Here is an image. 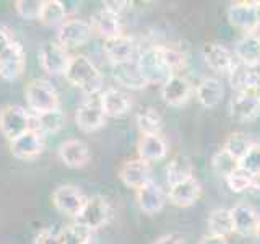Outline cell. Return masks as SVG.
<instances>
[{
  "mask_svg": "<svg viewBox=\"0 0 260 244\" xmlns=\"http://www.w3.org/2000/svg\"><path fill=\"white\" fill-rule=\"evenodd\" d=\"M63 77L70 85L78 88L86 96L101 95L104 89V77L101 70L86 55H72L69 69Z\"/></svg>",
  "mask_w": 260,
  "mask_h": 244,
  "instance_id": "obj_1",
  "label": "cell"
},
{
  "mask_svg": "<svg viewBox=\"0 0 260 244\" xmlns=\"http://www.w3.org/2000/svg\"><path fill=\"white\" fill-rule=\"evenodd\" d=\"M26 106L31 114L43 116V114L60 109V98L57 88L46 78L31 80L24 89Z\"/></svg>",
  "mask_w": 260,
  "mask_h": 244,
  "instance_id": "obj_2",
  "label": "cell"
},
{
  "mask_svg": "<svg viewBox=\"0 0 260 244\" xmlns=\"http://www.w3.org/2000/svg\"><path fill=\"white\" fill-rule=\"evenodd\" d=\"M31 129V112L20 104H7L0 109V132L13 142Z\"/></svg>",
  "mask_w": 260,
  "mask_h": 244,
  "instance_id": "obj_3",
  "label": "cell"
},
{
  "mask_svg": "<svg viewBox=\"0 0 260 244\" xmlns=\"http://www.w3.org/2000/svg\"><path fill=\"white\" fill-rule=\"evenodd\" d=\"M111 218V205L101 195H93L86 197V202L80 214L75 217L73 222L85 226L89 231H98L108 225Z\"/></svg>",
  "mask_w": 260,
  "mask_h": 244,
  "instance_id": "obj_4",
  "label": "cell"
},
{
  "mask_svg": "<svg viewBox=\"0 0 260 244\" xmlns=\"http://www.w3.org/2000/svg\"><path fill=\"white\" fill-rule=\"evenodd\" d=\"M137 64H138V67H140L142 75L148 85H154V83L162 85L171 75H173V73L169 72V69L166 67L165 60H162L161 46H151L148 49H145V51L138 55Z\"/></svg>",
  "mask_w": 260,
  "mask_h": 244,
  "instance_id": "obj_5",
  "label": "cell"
},
{
  "mask_svg": "<svg viewBox=\"0 0 260 244\" xmlns=\"http://www.w3.org/2000/svg\"><path fill=\"white\" fill-rule=\"evenodd\" d=\"M75 124L85 134H93L106 124V114L101 108L100 95L86 96L75 112Z\"/></svg>",
  "mask_w": 260,
  "mask_h": 244,
  "instance_id": "obj_6",
  "label": "cell"
},
{
  "mask_svg": "<svg viewBox=\"0 0 260 244\" xmlns=\"http://www.w3.org/2000/svg\"><path fill=\"white\" fill-rule=\"evenodd\" d=\"M91 24L86 20L80 18H70L65 23H62L57 28V43H59L63 49H77L85 46L89 38H91Z\"/></svg>",
  "mask_w": 260,
  "mask_h": 244,
  "instance_id": "obj_7",
  "label": "cell"
},
{
  "mask_svg": "<svg viewBox=\"0 0 260 244\" xmlns=\"http://www.w3.org/2000/svg\"><path fill=\"white\" fill-rule=\"evenodd\" d=\"M85 202L86 195L81 192L78 186L73 184H62L52 192V203L57 211H60L62 215L73 220L83 208Z\"/></svg>",
  "mask_w": 260,
  "mask_h": 244,
  "instance_id": "obj_8",
  "label": "cell"
},
{
  "mask_svg": "<svg viewBox=\"0 0 260 244\" xmlns=\"http://www.w3.org/2000/svg\"><path fill=\"white\" fill-rule=\"evenodd\" d=\"M72 59V54L63 49L57 41L46 43L39 51V65L47 75H65L69 69V64Z\"/></svg>",
  "mask_w": 260,
  "mask_h": 244,
  "instance_id": "obj_9",
  "label": "cell"
},
{
  "mask_svg": "<svg viewBox=\"0 0 260 244\" xmlns=\"http://www.w3.org/2000/svg\"><path fill=\"white\" fill-rule=\"evenodd\" d=\"M44 146L46 134L36 129H29L28 132L10 142V151L18 160H35L44 151Z\"/></svg>",
  "mask_w": 260,
  "mask_h": 244,
  "instance_id": "obj_10",
  "label": "cell"
},
{
  "mask_svg": "<svg viewBox=\"0 0 260 244\" xmlns=\"http://www.w3.org/2000/svg\"><path fill=\"white\" fill-rule=\"evenodd\" d=\"M119 179L128 189H140L142 186L148 184L151 179V165L142 158L127 160L119 168Z\"/></svg>",
  "mask_w": 260,
  "mask_h": 244,
  "instance_id": "obj_11",
  "label": "cell"
},
{
  "mask_svg": "<svg viewBox=\"0 0 260 244\" xmlns=\"http://www.w3.org/2000/svg\"><path fill=\"white\" fill-rule=\"evenodd\" d=\"M57 155L59 160L67 168L78 169L86 166L89 160H91V150L86 142L80 140V138H67L59 146H57Z\"/></svg>",
  "mask_w": 260,
  "mask_h": 244,
  "instance_id": "obj_12",
  "label": "cell"
},
{
  "mask_svg": "<svg viewBox=\"0 0 260 244\" xmlns=\"http://www.w3.org/2000/svg\"><path fill=\"white\" fill-rule=\"evenodd\" d=\"M24 67H26L24 49L18 41H15L4 54H0V78L7 81L18 80L23 75Z\"/></svg>",
  "mask_w": 260,
  "mask_h": 244,
  "instance_id": "obj_13",
  "label": "cell"
},
{
  "mask_svg": "<svg viewBox=\"0 0 260 244\" xmlns=\"http://www.w3.org/2000/svg\"><path fill=\"white\" fill-rule=\"evenodd\" d=\"M202 55L203 60H205V64L211 70L216 73H224V75H230L234 65L238 64L234 52H231L228 47L218 43H208L203 46Z\"/></svg>",
  "mask_w": 260,
  "mask_h": 244,
  "instance_id": "obj_14",
  "label": "cell"
},
{
  "mask_svg": "<svg viewBox=\"0 0 260 244\" xmlns=\"http://www.w3.org/2000/svg\"><path fill=\"white\" fill-rule=\"evenodd\" d=\"M230 116L234 120L249 122L260 116V95L258 93H236L230 101Z\"/></svg>",
  "mask_w": 260,
  "mask_h": 244,
  "instance_id": "obj_15",
  "label": "cell"
},
{
  "mask_svg": "<svg viewBox=\"0 0 260 244\" xmlns=\"http://www.w3.org/2000/svg\"><path fill=\"white\" fill-rule=\"evenodd\" d=\"M103 51H104V55L108 57V60L112 64V67H116V65L135 60L137 43L130 36L122 35L119 38L104 41Z\"/></svg>",
  "mask_w": 260,
  "mask_h": 244,
  "instance_id": "obj_16",
  "label": "cell"
},
{
  "mask_svg": "<svg viewBox=\"0 0 260 244\" xmlns=\"http://www.w3.org/2000/svg\"><path fill=\"white\" fill-rule=\"evenodd\" d=\"M192 95V85L185 77L174 73L171 75L165 83L161 85V98L165 100L166 104L173 106V108H179L184 106L190 100Z\"/></svg>",
  "mask_w": 260,
  "mask_h": 244,
  "instance_id": "obj_17",
  "label": "cell"
},
{
  "mask_svg": "<svg viewBox=\"0 0 260 244\" xmlns=\"http://www.w3.org/2000/svg\"><path fill=\"white\" fill-rule=\"evenodd\" d=\"M91 29L96 35H100L104 41L108 39H114L124 35V24H122V16L112 13L106 8H101L98 10L93 16H91Z\"/></svg>",
  "mask_w": 260,
  "mask_h": 244,
  "instance_id": "obj_18",
  "label": "cell"
},
{
  "mask_svg": "<svg viewBox=\"0 0 260 244\" xmlns=\"http://www.w3.org/2000/svg\"><path fill=\"white\" fill-rule=\"evenodd\" d=\"M231 210L233 217V225H234V233L241 236H255L257 228L260 225V214L249 205V203H238Z\"/></svg>",
  "mask_w": 260,
  "mask_h": 244,
  "instance_id": "obj_19",
  "label": "cell"
},
{
  "mask_svg": "<svg viewBox=\"0 0 260 244\" xmlns=\"http://www.w3.org/2000/svg\"><path fill=\"white\" fill-rule=\"evenodd\" d=\"M230 83L236 93L252 92L260 95V70L258 67H247L238 62L230 73Z\"/></svg>",
  "mask_w": 260,
  "mask_h": 244,
  "instance_id": "obj_20",
  "label": "cell"
},
{
  "mask_svg": "<svg viewBox=\"0 0 260 244\" xmlns=\"http://www.w3.org/2000/svg\"><path fill=\"white\" fill-rule=\"evenodd\" d=\"M166 199L168 195L154 181H150L148 184L142 186L140 189H137V203L146 215H154L161 211L165 208Z\"/></svg>",
  "mask_w": 260,
  "mask_h": 244,
  "instance_id": "obj_21",
  "label": "cell"
},
{
  "mask_svg": "<svg viewBox=\"0 0 260 244\" xmlns=\"http://www.w3.org/2000/svg\"><path fill=\"white\" fill-rule=\"evenodd\" d=\"M101 108L106 117H122L132 109V100L130 96L116 88H106L100 95Z\"/></svg>",
  "mask_w": 260,
  "mask_h": 244,
  "instance_id": "obj_22",
  "label": "cell"
},
{
  "mask_svg": "<svg viewBox=\"0 0 260 244\" xmlns=\"http://www.w3.org/2000/svg\"><path fill=\"white\" fill-rule=\"evenodd\" d=\"M202 195V186L195 177L187 179L179 184L169 186V192H168V199L169 202L176 207H190L195 202L200 199Z\"/></svg>",
  "mask_w": 260,
  "mask_h": 244,
  "instance_id": "obj_23",
  "label": "cell"
},
{
  "mask_svg": "<svg viewBox=\"0 0 260 244\" xmlns=\"http://www.w3.org/2000/svg\"><path fill=\"white\" fill-rule=\"evenodd\" d=\"M228 20L236 28L250 33L257 24V2H234L228 8Z\"/></svg>",
  "mask_w": 260,
  "mask_h": 244,
  "instance_id": "obj_24",
  "label": "cell"
},
{
  "mask_svg": "<svg viewBox=\"0 0 260 244\" xmlns=\"http://www.w3.org/2000/svg\"><path fill=\"white\" fill-rule=\"evenodd\" d=\"M137 153L138 158L145 161H159L166 158L168 155V143L161 134H148V135H140L137 142Z\"/></svg>",
  "mask_w": 260,
  "mask_h": 244,
  "instance_id": "obj_25",
  "label": "cell"
},
{
  "mask_svg": "<svg viewBox=\"0 0 260 244\" xmlns=\"http://www.w3.org/2000/svg\"><path fill=\"white\" fill-rule=\"evenodd\" d=\"M195 98L203 108H216L224 98V86L218 78L207 77L195 88Z\"/></svg>",
  "mask_w": 260,
  "mask_h": 244,
  "instance_id": "obj_26",
  "label": "cell"
},
{
  "mask_svg": "<svg viewBox=\"0 0 260 244\" xmlns=\"http://www.w3.org/2000/svg\"><path fill=\"white\" fill-rule=\"evenodd\" d=\"M234 55L239 64L247 67H258L260 65V39L254 35H244L234 46Z\"/></svg>",
  "mask_w": 260,
  "mask_h": 244,
  "instance_id": "obj_27",
  "label": "cell"
},
{
  "mask_svg": "<svg viewBox=\"0 0 260 244\" xmlns=\"http://www.w3.org/2000/svg\"><path fill=\"white\" fill-rule=\"evenodd\" d=\"M114 78L119 85L128 89H143L148 86L146 80L143 78L140 67H138L137 59L127 64H120L114 67Z\"/></svg>",
  "mask_w": 260,
  "mask_h": 244,
  "instance_id": "obj_28",
  "label": "cell"
},
{
  "mask_svg": "<svg viewBox=\"0 0 260 244\" xmlns=\"http://www.w3.org/2000/svg\"><path fill=\"white\" fill-rule=\"evenodd\" d=\"M67 7L60 0H43L41 13L38 21H41L44 26L59 28L62 23H65L67 18Z\"/></svg>",
  "mask_w": 260,
  "mask_h": 244,
  "instance_id": "obj_29",
  "label": "cell"
},
{
  "mask_svg": "<svg viewBox=\"0 0 260 244\" xmlns=\"http://www.w3.org/2000/svg\"><path fill=\"white\" fill-rule=\"evenodd\" d=\"M166 177H168L169 186H174L182 181H187V179L195 177L192 160L189 157H185V155H177V157H174L166 166Z\"/></svg>",
  "mask_w": 260,
  "mask_h": 244,
  "instance_id": "obj_30",
  "label": "cell"
},
{
  "mask_svg": "<svg viewBox=\"0 0 260 244\" xmlns=\"http://www.w3.org/2000/svg\"><path fill=\"white\" fill-rule=\"evenodd\" d=\"M208 230L210 234L219 236V238H228L234 233L233 217L230 208H216L208 215Z\"/></svg>",
  "mask_w": 260,
  "mask_h": 244,
  "instance_id": "obj_31",
  "label": "cell"
},
{
  "mask_svg": "<svg viewBox=\"0 0 260 244\" xmlns=\"http://www.w3.org/2000/svg\"><path fill=\"white\" fill-rule=\"evenodd\" d=\"M257 142L252 138L250 135L244 134V132H233L228 135V138L224 140V145H223V150L228 151L231 155V157H234L236 160H241L246 157V155L250 151V148L254 146Z\"/></svg>",
  "mask_w": 260,
  "mask_h": 244,
  "instance_id": "obj_32",
  "label": "cell"
},
{
  "mask_svg": "<svg viewBox=\"0 0 260 244\" xmlns=\"http://www.w3.org/2000/svg\"><path fill=\"white\" fill-rule=\"evenodd\" d=\"M137 127L140 130V135L159 134L162 129V117L154 108H143L135 116Z\"/></svg>",
  "mask_w": 260,
  "mask_h": 244,
  "instance_id": "obj_33",
  "label": "cell"
},
{
  "mask_svg": "<svg viewBox=\"0 0 260 244\" xmlns=\"http://www.w3.org/2000/svg\"><path fill=\"white\" fill-rule=\"evenodd\" d=\"M211 168H213L216 176L226 179V177H230L236 169L241 168V163L239 160H236L234 157H231L230 153L221 148L213 155V158H211Z\"/></svg>",
  "mask_w": 260,
  "mask_h": 244,
  "instance_id": "obj_34",
  "label": "cell"
},
{
  "mask_svg": "<svg viewBox=\"0 0 260 244\" xmlns=\"http://www.w3.org/2000/svg\"><path fill=\"white\" fill-rule=\"evenodd\" d=\"M63 244H91L93 242V231L86 230L75 222H72L65 228H62Z\"/></svg>",
  "mask_w": 260,
  "mask_h": 244,
  "instance_id": "obj_35",
  "label": "cell"
},
{
  "mask_svg": "<svg viewBox=\"0 0 260 244\" xmlns=\"http://www.w3.org/2000/svg\"><path fill=\"white\" fill-rule=\"evenodd\" d=\"M224 181H226L228 187H230V189L236 194L246 192L250 189V187L255 186V177H252L247 171L242 169V168L236 169L230 177L224 179Z\"/></svg>",
  "mask_w": 260,
  "mask_h": 244,
  "instance_id": "obj_36",
  "label": "cell"
},
{
  "mask_svg": "<svg viewBox=\"0 0 260 244\" xmlns=\"http://www.w3.org/2000/svg\"><path fill=\"white\" fill-rule=\"evenodd\" d=\"M161 54H162V60H165L166 67L169 69V72L177 73L185 65V57L181 51H177L174 47L169 46H161Z\"/></svg>",
  "mask_w": 260,
  "mask_h": 244,
  "instance_id": "obj_37",
  "label": "cell"
},
{
  "mask_svg": "<svg viewBox=\"0 0 260 244\" xmlns=\"http://www.w3.org/2000/svg\"><path fill=\"white\" fill-rule=\"evenodd\" d=\"M43 7V0H16L15 12L18 13L23 20H38Z\"/></svg>",
  "mask_w": 260,
  "mask_h": 244,
  "instance_id": "obj_38",
  "label": "cell"
},
{
  "mask_svg": "<svg viewBox=\"0 0 260 244\" xmlns=\"http://www.w3.org/2000/svg\"><path fill=\"white\" fill-rule=\"evenodd\" d=\"M241 168L246 169L252 177H260V143H255L246 157L241 160Z\"/></svg>",
  "mask_w": 260,
  "mask_h": 244,
  "instance_id": "obj_39",
  "label": "cell"
},
{
  "mask_svg": "<svg viewBox=\"0 0 260 244\" xmlns=\"http://www.w3.org/2000/svg\"><path fill=\"white\" fill-rule=\"evenodd\" d=\"M35 244H63L62 230H52V228H43L35 238Z\"/></svg>",
  "mask_w": 260,
  "mask_h": 244,
  "instance_id": "obj_40",
  "label": "cell"
},
{
  "mask_svg": "<svg viewBox=\"0 0 260 244\" xmlns=\"http://www.w3.org/2000/svg\"><path fill=\"white\" fill-rule=\"evenodd\" d=\"M130 7H132V2H127V0H104L103 2V8L119 16H122V13L128 10Z\"/></svg>",
  "mask_w": 260,
  "mask_h": 244,
  "instance_id": "obj_41",
  "label": "cell"
},
{
  "mask_svg": "<svg viewBox=\"0 0 260 244\" xmlns=\"http://www.w3.org/2000/svg\"><path fill=\"white\" fill-rule=\"evenodd\" d=\"M15 38L12 35V31L8 29L4 24H0V54H4L8 47H10L15 43Z\"/></svg>",
  "mask_w": 260,
  "mask_h": 244,
  "instance_id": "obj_42",
  "label": "cell"
},
{
  "mask_svg": "<svg viewBox=\"0 0 260 244\" xmlns=\"http://www.w3.org/2000/svg\"><path fill=\"white\" fill-rule=\"evenodd\" d=\"M154 244H185V242H184V238H181V236H177V234H165V236H161V238H158Z\"/></svg>",
  "mask_w": 260,
  "mask_h": 244,
  "instance_id": "obj_43",
  "label": "cell"
},
{
  "mask_svg": "<svg viewBox=\"0 0 260 244\" xmlns=\"http://www.w3.org/2000/svg\"><path fill=\"white\" fill-rule=\"evenodd\" d=\"M199 244H230V242H228V238H219V236L207 234L200 239Z\"/></svg>",
  "mask_w": 260,
  "mask_h": 244,
  "instance_id": "obj_44",
  "label": "cell"
},
{
  "mask_svg": "<svg viewBox=\"0 0 260 244\" xmlns=\"http://www.w3.org/2000/svg\"><path fill=\"white\" fill-rule=\"evenodd\" d=\"M250 35H254L255 38L260 39V2H257V24H255V28L250 31Z\"/></svg>",
  "mask_w": 260,
  "mask_h": 244,
  "instance_id": "obj_45",
  "label": "cell"
},
{
  "mask_svg": "<svg viewBox=\"0 0 260 244\" xmlns=\"http://www.w3.org/2000/svg\"><path fill=\"white\" fill-rule=\"evenodd\" d=\"M255 238L260 241V225H258V228H257V233H255Z\"/></svg>",
  "mask_w": 260,
  "mask_h": 244,
  "instance_id": "obj_46",
  "label": "cell"
},
{
  "mask_svg": "<svg viewBox=\"0 0 260 244\" xmlns=\"http://www.w3.org/2000/svg\"><path fill=\"white\" fill-rule=\"evenodd\" d=\"M258 70H260V65H258Z\"/></svg>",
  "mask_w": 260,
  "mask_h": 244,
  "instance_id": "obj_47",
  "label": "cell"
}]
</instances>
